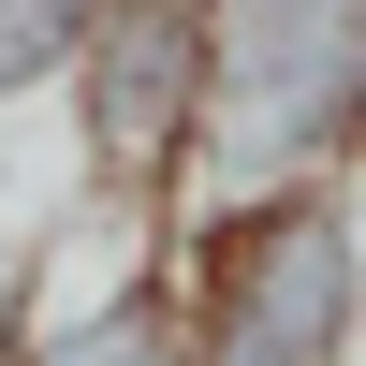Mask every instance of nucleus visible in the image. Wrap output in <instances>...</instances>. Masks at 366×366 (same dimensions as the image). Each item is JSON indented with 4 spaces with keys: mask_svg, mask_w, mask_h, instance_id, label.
Returning <instances> with one entry per match:
<instances>
[{
    "mask_svg": "<svg viewBox=\"0 0 366 366\" xmlns=\"http://www.w3.org/2000/svg\"><path fill=\"white\" fill-rule=\"evenodd\" d=\"M15 366H176V220H103V264L44 293Z\"/></svg>",
    "mask_w": 366,
    "mask_h": 366,
    "instance_id": "4",
    "label": "nucleus"
},
{
    "mask_svg": "<svg viewBox=\"0 0 366 366\" xmlns=\"http://www.w3.org/2000/svg\"><path fill=\"white\" fill-rule=\"evenodd\" d=\"M88 15H103V0H0V117L59 103V74H74Z\"/></svg>",
    "mask_w": 366,
    "mask_h": 366,
    "instance_id": "5",
    "label": "nucleus"
},
{
    "mask_svg": "<svg viewBox=\"0 0 366 366\" xmlns=\"http://www.w3.org/2000/svg\"><path fill=\"white\" fill-rule=\"evenodd\" d=\"M59 147H74L88 205L176 220L205 176V0H103L59 74Z\"/></svg>",
    "mask_w": 366,
    "mask_h": 366,
    "instance_id": "3",
    "label": "nucleus"
},
{
    "mask_svg": "<svg viewBox=\"0 0 366 366\" xmlns=\"http://www.w3.org/2000/svg\"><path fill=\"white\" fill-rule=\"evenodd\" d=\"M176 366H366V176L176 205Z\"/></svg>",
    "mask_w": 366,
    "mask_h": 366,
    "instance_id": "1",
    "label": "nucleus"
},
{
    "mask_svg": "<svg viewBox=\"0 0 366 366\" xmlns=\"http://www.w3.org/2000/svg\"><path fill=\"white\" fill-rule=\"evenodd\" d=\"M366 176V0H205V191Z\"/></svg>",
    "mask_w": 366,
    "mask_h": 366,
    "instance_id": "2",
    "label": "nucleus"
}]
</instances>
